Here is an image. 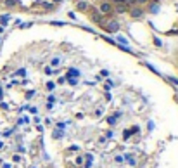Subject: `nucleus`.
Masks as SVG:
<instances>
[{"label":"nucleus","instance_id":"f257e3e1","mask_svg":"<svg viewBox=\"0 0 178 168\" xmlns=\"http://www.w3.org/2000/svg\"><path fill=\"white\" fill-rule=\"evenodd\" d=\"M0 168H178V92L133 61L35 43L0 83Z\"/></svg>","mask_w":178,"mask_h":168},{"label":"nucleus","instance_id":"f03ea898","mask_svg":"<svg viewBox=\"0 0 178 168\" xmlns=\"http://www.w3.org/2000/svg\"><path fill=\"white\" fill-rule=\"evenodd\" d=\"M173 64H175V71H177V75H178V52L173 56Z\"/></svg>","mask_w":178,"mask_h":168}]
</instances>
